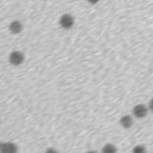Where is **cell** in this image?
I'll return each mask as SVG.
<instances>
[{"label": "cell", "instance_id": "obj_6", "mask_svg": "<svg viewBox=\"0 0 153 153\" xmlns=\"http://www.w3.org/2000/svg\"><path fill=\"white\" fill-rule=\"evenodd\" d=\"M132 153H146V148L142 145H136L131 151Z\"/></svg>", "mask_w": 153, "mask_h": 153}, {"label": "cell", "instance_id": "obj_7", "mask_svg": "<svg viewBox=\"0 0 153 153\" xmlns=\"http://www.w3.org/2000/svg\"><path fill=\"white\" fill-rule=\"evenodd\" d=\"M44 153H58V152L53 148H49L46 149Z\"/></svg>", "mask_w": 153, "mask_h": 153}, {"label": "cell", "instance_id": "obj_4", "mask_svg": "<svg viewBox=\"0 0 153 153\" xmlns=\"http://www.w3.org/2000/svg\"><path fill=\"white\" fill-rule=\"evenodd\" d=\"M22 29V25L19 21H14L10 25V30L13 33H19Z\"/></svg>", "mask_w": 153, "mask_h": 153}, {"label": "cell", "instance_id": "obj_5", "mask_svg": "<svg viewBox=\"0 0 153 153\" xmlns=\"http://www.w3.org/2000/svg\"><path fill=\"white\" fill-rule=\"evenodd\" d=\"M118 149L115 145L112 143H107L102 148V153H117Z\"/></svg>", "mask_w": 153, "mask_h": 153}, {"label": "cell", "instance_id": "obj_2", "mask_svg": "<svg viewBox=\"0 0 153 153\" xmlns=\"http://www.w3.org/2000/svg\"><path fill=\"white\" fill-rule=\"evenodd\" d=\"M0 153H18L17 146L13 142H3Z\"/></svg>", "mask_w": 153, "mask_h": 153}, {"label": "cell", "instance_id": "obj_8", "mask_svg": "<svg viewBox=\"0 0 153 153\" xmlns=\"http://www.w3.org/2000/svg\"><path fill=\"white\" fill-rule=\"evenodd\" d=\"M86 153H97V152L96 151H90L87 152Z\"/></svg>", "mask_w": 153, "mask_h": 153}, {"label": "cell", "instance_id": "obj_3", "mask_svg": "<svg viewBox=\"0 0 153 153\" xmlns=\"http://www.w3.org/2000/svg\"><path fill=\"white\" fill-rule=\"evenodd\" d=\"M74 23V20L73 17L68 14H65L63 15L60 19V25L65 29L70 28Z\"/></svg>", "mask_w": 153, "mask_h": 153}, {"label": "cell", "instance_id": "obj_1", "mask_svg": "<svg viewBox=\"0 0 153 153\" xmlns=\"http://www.w3.org/2000/svg\"><path fill=\"white\" fill-rule=\"evenodd\" d=\"M10 62L14 65H19L24 60V56L22 53L17 51L12 52L9 57Z\"/></svg>", "mask_w": 153, "mask_h": 153}, {"label": "cell", "instance_id": "obj_9", "mask_svg": "<svg viewBox=\"0 0 153 153\" xmlns=\"http://www.w3.org/2000/svg\"><path fill=\"white\" fill-rule=\"evenodd\" d=\"M2 144H3V142H0V151H1V148H2Z\"/></svg>", "mask_w": 153, "mask_h": 153}, {"label": "cell", "instance_id": "obj_10", "mask_svg": "<svg viewBox=\"0 0 153 153\" xmlns=\"http://www.w3.org/2000/svg\"><path fill=\"white\" fill-rule=\"evenodd\" d=\"M152 153H153V152H152Z\"/></svg>", "mask_w": 153, "mask_h": 153}]
</instances>
